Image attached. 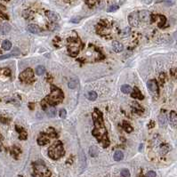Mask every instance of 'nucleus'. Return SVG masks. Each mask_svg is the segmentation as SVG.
I'll list each match as a JSON object with an SVG mask.
<instances>
[{
	"label": "nucleus",
	"instance_id": "f257e3e1",
	"mask_svg": "<svg viewBox=\"0 0 177 177\" xmlns=\"http://www.w3.org/2000/svg\"><path fill=\"white\" fill-rule=\"evenodd\" d=\"M95 112L97 114V117H96L95 114H93V118H95V128L93 130V135H95L100 142H102V144H104V142L109 143L108 139H107L106 128L104 127L102 115H101V113L99 112L98 109H95Z\"/></svg>",
	"mask_w": 177,
	"mask_h": 177
},
{
	"label": "nucleus",
	"instance_id": "f03ea898",
	"mask_svg": "<svg viewBox=\"0 0 177 177\" xmlns=\"http://www.w3.org/2000/svg\"><path fill=\"white\" fill-rule=\"evenodd\" d=\"M63 100V93L57 87H53V90L45 101L47 102L50 105H56L59 104Z\"/></svg>",
	"mask_w": 177,
	"mask_h": 177
},
{
	"label": "nucleus",
	"instance_id": "7ed1b4c3",
	"mask_svg": "<svg viewBox=\"0 0 177 177\" xmlns=\"http://www.w3.org/2000/svg\"><path fill=\"white\" fill-rule=\"evenodd\" d=\"M64 154V150L60 142H56L49 148L48 155L52 159H59Z\"/></svg>",
	"mask_w": 177,
	"mask_h": 177
},
{
	"label": "nucleus",
	"instance_id": "20e7f679",
	"mask_svg": "<svg viewBox=\"0 0 177 177\" xmlns=\"http://www.w3.org/2000/svg\"><path fill=\"white\" fill-rule=\"evenodd\" d=\"M68 43H69V45H68L69 53H70L71 55H73V56L77 55L80 50V43L78 42V40L75 39V38L73 40L68 39Z\"/></svg>",
	"mask_w": 177,
	"mask_h": 177
},
{
	"label": "nucleus",
	"instance_id": "39448f33",
	"mask_svg": "<svg viewBox=\"0 0 177 177\" xmlns=\"http://www.w3.org/2000/svg\"><path fill=\"white\" fill-rule=\"evenodd\" d=\"M34 78V72L31 69H27L20 74L19 78L22 82H31V80Z\"/></svg>",
	"mask_w": 177,
	"mask_h": 177
},
{
	"label": "nucleus",
	"instance_id": "423d86ee",
	"mask_svg": "<svg viewBox=\"0 0 177 177\" xmlns=\"http://www.w3.org/2000/svg\"><path fill=\"white\" fill-rule=\"evenodd\" d=\"M35 172L37 175L39 176H47V174H49L48 169L46 167V165L41 163H36L35 165Z\"/></svg>",
	"mask_w": 177,
	"mask_h": 177
},
{
	"label": "nucleus",
	"instance_id": "0eeeda50",
	"mask_svg": "<svg viewBox=\"0 0 177 177\" xmlns=\"http://www.w3.org/2000/svg\"><path fill=\"white\" fill-rule=\"evenodd\" d=\"M139 16H138V13L137 12H134L132 13H130L128 16V21L129 24L133 27H137L139 24Z\"/></svg>",
	"mask_w": 177,
	"mask_h": 177
},
{
	"label": "nucleus",
	"instance_id": "6e6552de",
	"mask_svg": "<svg viewBox=\"0 0 177 177\" xmlns=\"http://www.w3.org/2000/svg\"><path fill=\"white\" fill-rule=\"evenodd\" d=\"M147 87L152 95H158V86L156 80H150L147 83Z\"/></svg>",
	"mask_w": 177,
	"mask_h": 177
},
{
	"label": "nucleus",
	"instance_id": "1a4fd4ad",
	"mask_svg": "<svg viewBox=\"0 0 177 177\" xmlns=\"http://www.w3.org/2000/svg\"><path fill=\"white\" fill-rule=\"evenodd\" d=\"M138 16H139V20L142 21H148L151 18V14H150L149 11L146 10H142L138 12Z\"/></svg>",
	"mask_w": 177,
	"mask_h": 177
},
{
	"label": "nucleus",
	"instance_id": "9d476101",
	"mask_svg": "<svg viewBox=\"0 0 177 177\" xmlns=\"http://www.w3.org/2000/svg\"><path fill=\"white\" fill-rule=\"evenodd\" d=\"M20 54H21V51H20L18 48L15 47L12 51V53H7V54H4V55H1V56H0V60L8 59V58H11V57H13V56H19Z\"/></svg>",
	"mask_w": 177,
	"mask_h": 177
},
{
	"label": "nucleus",
	"instance_id": "9b49d317",
	"mask_svg": "<svg viewBox=\"0 0 177 177\" xmlns=\"http://www.w3.org/2000/svg\"><path fill=\"white\" fill-rule=\"evenodd\" d=\"M49 142V140H48V136H47V134H45V133H42L39 134L38 138H37V143H38L39 145H46Z\"/></svg>",
	"mask_w": 177,
	"mask_h": 177
},
{
	"label": "nucleus",
	"instance_id": "f8f14e48",
	"mask_svg": "<svg viewBox=\"0 0 177 177\" xmlns=\"http://www.w3.org/2000/svg\"><path fill=\"white\" fill-rule=\"evenodd\" d=\"M169 121L170 124L173 127H176L177 126V113L175 111H171L169 116Z\"/></svg>",
	"mask_w": 177,
	"mask_h": 177
},
{
	"label": "nucleus",
	"instance_id": "ddd939ff",
	"mask_svg": "<svg viewBox=\"0 0 177 177\" xmlns=\"http://www.w3.org/2000/svg\"><path fill=\"white\" fill-rule=\"evenodd\" d=\"M112 48L116 53H120L124 50L123 45L118 41H113L112 42Z\"/></svg>",
	"mask_w": 177,
	"mask_h": 177
},
{
	"label": "nucleus",
	"instance_id": "4468645a",
	"mask_svg": "<svg viewBox=\"0 0 177 177\" xmlns=\"http://www.w3.org/2000/svg\"><path fill=\"white\" fill-rule=\"evenodd\" d=\"M28 30L30 31V33H33V34H39V33L41 32V29L37 25H36V24H30V25H29Z\"/></svg>",
	"mask_w": 177,
	"mask_h": 177
},
{
	"label": "nucleus",
	"instance_id": "2eb2a0df",
	"mask_svg": "<svg viewBox=\"0 0 177 177\" xmlns=\"http://www.w3.org/2000/svg\"><path fill=\"white\" fill-rule=\"evenodd\" d=\"M46 16L49 20H50L51 21H57L58 20H59V16H58V14L54 12H52V11H48V12H46Z\"/></svg>",
	"mask_w": 177,
	"mask_h": 177
},
{
	"label": "nucleus",
	"instance_id": "dca6fc26",
	"mask_svg": "<svg viewBox=\"0 0 177 177\" xmlns=\"http://www.w3.org/2000/svg\"><path fill=\"white\" fill-rule=\"evenodd\" d=\"M11 30V26L9 23H3L0 26V32L1 34H7Z\"/></svg>",
	"mask_w": 177,
	"mask_h": 177
},
{
	"label": "nucleus",
	"instance_id": "f3484780",
	"mask_svg": "<svg viewBox=\"0 0 177 177\" xmlns=\"http://www.w3.org/2000/svg\"><path fill=\"white\" fill-rule=\"evenodd\" d=\"M132 97L134 98H137V99L142 100L143 99V95L141 93V92L138 90L137 87H134L133 90V93H132Z\"/></svg>",
	"mask_w": 177,
	"mask_h": 177
},
{
	"label": "nucleus",
	"instance_id": "a211bd4d",
	"mask_svg": "<svg viewBox=\"0 0 177 177\" xmlns=\"http://www.w3.org/2000/svg\"><path fill=\"white\" fill-rule=\"evenodd\" d=\"M89 154H90L91 157L95 158V157H97L98 154H99V150H98V148L96 146H92L90 147V149H89Z\"/></svg>",
	"mask_w": 177,
	"mask_h": 177
},
{
	"label": "nucleus",
	"instance_id": "6ab92c4d",
	"mask_svg": "<svg viewBox=\"0 0 177 177\" xmlns=\"http://www.w3.org/2000/svg\"><path fill=\"white\" fill-rule=\"evenodd\" d=\"M158 121H159V125L161 126H165L167 125V115L165 113H161L158 117Z\"/></svg>",
	"mask_w": 177,
	"mask_h": 177
},
{
	"label": "nucleus",
	"instance_id": "aec40b11",
	"mask_svg": "<svg viewBox=\"0 0 177 177\" xmlns=\"http://www.w3.org/2000/svg\"><path fill=\"white\" fill-rule=\"evenodd\" d=\"M114 160L115 161H120L123 159V158H124V154H123V152L121 151H115V153H114Z\"/></svg>",
	"mask_w": 177,
	"mask_h": 177
},
{
	"label": "nucleus",
	"instance_id": "412c9836",
	"mask_svg": "<svg viewBox=\"0 0 177 177\" xmlns=\"http://www.w3.org/2000/svg\"><path fill=\"white\" fill-rule=\"evenodd\" d=\"M132 91H133V89H132V87L128 86V85H123V86H121V92H122L123 93L127 95V93H131Z\"/></svg>",
	"mask_w": 177,
	"mask_h": 177
},
{
	"label": "nucleus",
	"instance_id": "4be33fe9",
	"mask_svg": "<svg viewBox=\"0 0 177 177\" xmlns=\"http://www.w3.org/2000/svg\"><path fill=\"white\" fill-rule=\"evenodd\" d=\"M2 47H3L4 50L9 51L12 48V43H11L9 40H4V41H3V43H2Z\"/></svg>",
	"mask_w": 177,
	"mask_h": 177
},
{
	"label": "nucleus",
	"instance_id": "5701e85b",
	"mask_svg": "<svg viewBox=\"0 0 177 177\" xmlns=\"http://www.w3.org/2000/svg\"><path fill=\"white\" fill-rule=\"evenodd\" d=\"M46 68H45L44 66H42V65L37 66V69H36V73H37V75H38V76L44 75V74L46 73Z\"/></svg>",
	"mask_w": 177,
	"mask_h": 177
},
{
	"label": "nucleus",
	"instance_id": "b1692460",
	"mask_svg": "<svg viewBox=\"0 0 177 177\" xmlns=\"http://www.w3.org/2000/svg\"><path fill=\"white\" fill-rule=\"evenodd\" d=\"M87 99L90 101H95L97 99V93L95 91H91L87 93Z\"/></svg>",
	"mask_w": 177,
	"mask_h": 177
},
{
	"label": "nucleus",
	"instance_id": "393cba45",
	"mask_svg": "<svg viewBox=\"0 0 177 177\" xmlns=\"http://www.w3.org/2000/svg\"><path fill=\"white\" fill-rule=\"evenodd\" d=\"M47 116L48 117H50V118H54L55 116H56V114H57V112H56V109H55L54 108H50L49 109H47Z\"/></svg>",
	"mask_w": 177,
	"mask_h": 177
},
{
	"label": "nucleus",
	"instance_id": "a878e982",
	"mask_svg": "<svg viewBox=\"0 0 177 177\" xmlns=\"http://www.w3.org/2000/svg\"><path fill=\"white\" fill-rule=\"evenodd\" d=\"M158 18V26L159 27H163L164 26V24L165 23V17L163 16V15H157Z\"/></svg>",
	"mask_w": 177,
	"mask_h": 177
},
{
	"label": "nucleus",
	"instance_id": "bb28decb",
	"mask_svg": "<svg viewBox=\"0 0 177 177\" xmlns=\"http://www.w3.org/2000/svg\"><path fill=\"white\" fill-rule=\"evenodd\" d=\"M68 86H69V88H70V89H75L76 87L78 86V82L76 81L75 79L70 80L68 84Z\"/></svg>",
	"mask_w": 177,
	"mask_h": 177
},
{
	"label": "nucleus",
	"instance_id": "cd10ccee",
	"mask_svg": "<svg viewBox=\"0 0 177 177\" xmlns=\"http://www.w3.org/2000/svg\"><path fill=\"white\" fill-rule=\"evenodd\" d=\"M120 174L123 177H130V172L128 169H123Z\"/></svg>",
	"mask_w": 177,
	"mask_h": 177
},
{
	"label": "nucleus",
	"instance_id": "c85d7f7f",
	"mask_svg": "<svg viewBox=\"0 0 177 177\" xmlns=\"http://www.w3.org/2000/svg\"><path fill=\"white\" fill-rule=\"evenodd\" d=\"M118 9V5H117V4H112L111 6H109L107 11H108L109 13H110V12H115Z\"/></svg>",
	"mask_w": 177,
	"mask_h": 177
},
{
	"label": "nucleus",
	"instance_id": "c756f323",
	"mask_svg": "<svg viewBox=\"0 0 177 177\" xmlns=\"http://www.w3.org/2000/svg\"><path fill=\"white\" fill-rule=\"evenodd\" d=\"M66 116H67V111L65 110L64 109H60V118H66Z\"/></svg>",
	"mask_w": 177,
	"mask_h": 177
},
{
	"label": "nucleus",
	"instance_id": "7c9ffc66",
	"mask_svg": "<svg viewBox=\"0 0 177 177\" xmlns=\"http://www.w3.org/2000/svg\"><path fill=\"white\" fill-rule=\"evenodd\" d=\"M124 128H125V130L126 132H128V133H131L132 131H133V127L132 126H130V125H128V124H125V125H124Z\"/></svg>",
	"mask_w": 177,
	"mask_h": 177
},
{
	"label": "nucleus",
	"instance_id": "2f4dec72",
	"mask_svg": "<svg viewBox=\"0 0 177 177\" xmlns=\"http://www.w3.org/2000/svg\"><path fill=\"white\" fill-rule=\"evenodd\" d=\"M80 21H81V17H79V16L73 17L72 19H71V22H73V23H78Z\"/></svg>",
	"mask_w": 177,
	"mask_h": 177
},
{
	"label": "nucleus",
	"instance_id": "473e14b6",
	"mask_svg": "<svg viewBox=\"0 0 177 177\" xmlns=\"http://www.w3.org/2000/svg\"><path fill=\"white\" fill-rule=\"evenodd\" d=\"M19 137H20V139H21V140H25L27 138V133L25 131H22L21 133H20Z\"/></svg>",
	"mask_w": 177,
	"mask_h": 177
},
{
	"label": "nucleus",
	"instance_id": "72a5a7b5",
	"mask_svg": "<svg viewBox=\"0 0 177 177\" xmlns=\"http://www.w3.org/2000/svg\"><path fill=\"white\" fill-rule=\"evenodd\" d=\"M97 2V0H86V4H88L89 6H93L95 5Z\"/></svg>",
	"mask_w": 177,
	"mask_h": 177
},
{
	"label": "nucleus",
	"instance_id": "f704fd0d",
	"mask_svg": "<svg viewBox=\"0 0 177 177\" xmlns=\"http://www.w3.org/2000/svg\"><path fill=\"white\" fill-rule=\"evenodd\" d=\"M146 177H156V173L154 171L148 172L147 174H146Z\"/></svg>",
	"mask_w": 177,
	"mask_h": 177
},
{
	"label": "nucleus",
	"instance_id": "c9c22d12",
	"mask_svg": "<svg viewBox=\"0 0 177 177\" xmlns=\"http://www.w3.org/2000/svg\"><path fill=\"white\" fill-rule=\"evenodd\" d=\"M171 1H173V0H157V3H160V2H167V3H168V2Z\"/></svg>",
	"mask_w": 177,
	"mask_h": 177
},
{
	"label": "nucleus",
	"instance_id": "e433bc0d",
	"mask_svg": "<svg viewBox=\"0 0 177 177\" xmlns=\"http://www.w3.org/2000/svg\"><path fill=\"white\" fill-rule=\"evenodd\" d=\"M144 3H147V4H150L151 2V0H142Z\"/></svg>",
	"mask_w": 177,
	"mask_h": 177
},
{
	"label": "nucleus",
	"instance_id": "4c0bfd02",
	"mask_svg": "<svg viewBox=\"0 0 177 177\" xmlns=\"http://www.w3.org/2000/svg\"><path fill=\"white\" fill-rule=\"evenodd\" d=\"M0 140H1V141L3 140V135H2L1 134H0Z\"/></svg>",
	"mask_w": 177,
	"mask_h": 177
}]
</instances>
